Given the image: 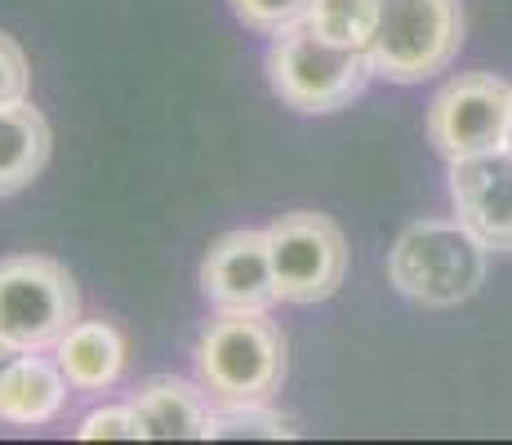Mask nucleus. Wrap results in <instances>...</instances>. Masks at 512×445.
<instances>
[{"mask_svg":"<svg viewBox=\"0 0 512 445\" xmlns=\"http://www.w3.org/2000/svg\"><path fill=\"white\" fill-rule=\"evenodd\" d=\"M374 76L379 72H374L370 49L330 41L308 18L290 23L268 45V85L294 112H308V116L339 112L352 98L366 94Z\"/></svg>","mask_w":512,"mask_h":445,"instance_id":"f257e3e1","label":"nucleus"},{"mask_svg":"<svg viewBox=\"0 0 512 445\" xmlns=\"http://www.w3.org/2000/svg\"><path fill=\"white\" fill-rule=\"evenodd\" d=\"M196 383L214 405L272 401L285 383V339L268 312H219L196 339Z\"/></svg>","mask_w":512,"mask_h":445,"instance_id":"f03ea898","label":"nucleus"},{"mask_svg":"<svg viewBox=\"0 0 512 445\" xmlns=\"http://www.w3.org/2000/svg\"><path fill=\"white\" fill-rule=\"evenodd\" d=\"M486 241L459 219H419L397 236L388 276L423 308H459L486 281Z\"/></svg>","mask_w":512,"mask_h":445,"instance_id":"7ed1b4c3","label":"nucleus"},{"mask_svg":"<svg viewBox=\"0 0 512 445\" xmlns=\"http://www.w3.org/2000/svg\"><path fill=\"white\" fill-rule=\"evenodd\" d=\"M81 321L76 276L49 254L0 259V339L14 352H54Z\"/></svg>","mask_w":512,"mask_h":445,"instance_id":"20e7f679","label":"nucleus"},{"mask_svg":"<svg viewBox=\"0 0 512 445\" xmlns=\"http://www.w3.org/2000/svg\"><path fill=\"white\" fill-rule=\"evenodd\" d=\"M464 49V5L459 0H379L370 58L374 72L397 85L441 76Z\"/></svg>","mask_w":512,"mask_h":445,"instance_id":"39448f33","label":"nucleus"},{"mask_svg":"<svg viewBox=\"0 0 512 445\" xmlns=\"http://www.w3.org/2000/svg\"><path fill=\"white\" fill-rule=\"evenodd\" d=\"M272 272L281 303H326L348 276V241L339 223L317 210H290L268 227Z\"/></svg>","mask_w":512,"mask_h":445,"instance_id":"423d86ee","label":"nucleus"},{"mask_svg":"<svg viewBox=\"0 0 512 445\" xmlns=\"http://www.w3.org/2000/svg\"><path fill=\"white\" fill-rule=\"evenodd\" d=\"M512 85L495 72L455 76L428 107V138L446 161H464L477 152H495L508 138Z\"/></svg>","mask_w":512,"mask_h":445,"instance_id":"0eeeda50","label":"nucleus"},{"mask_svg":"<svg viewBox=\"0 0 512 445\" xmlns=\"http://www.w3.org/2000/svg\"><path fill=\"white\" fill-rule=\"evenodd\" d=\"M201 294L214 312H272L281 303L277 272H272L268 227H236L210 245L201 263Z\"/></svg>","mask_w":512,"mask_h":445,"instance_id":"6e6552de","label":"nucleus"},{"mask_svg":"<svg viewBox=\"0 0 512 445\" xmlns=\"http://www.w3.org/2000/svg\"><path fill=\"white\" fill-rule=\"evenodd\" d=\"M455 219L486 241V250L512 254V147L450 161Z\"/></svg>","mask_w":512,"mask_h":445,"instance_id":"1a4fd4ad","label":"nucleus"},{"mask_svg":"<svg viewBox=\"0 0 512 445\" xmlns=\"http://www.w3.org/2000/svg\"><path fill=\"white\" fill-rule=\"evenodd\" d=\"M72 392L76 388L63 374L58 356L18 352L14 365L5 370V383H0V423H9V428H45L67 410Z\"/></svg>","mask_w":512,"mask_h":445,"instance_id":"9d476101","label":"nucleus"},{"mask_svg":"<svg viewBox=\"0 0 512 445\" xmlns=\"http://www.w3.org/2000/svg\"><path fill=\"white\" fill-rule=\"evenodd\" d=\"M134 410H139L143 437L147 441H210L214 401L205 397L201 383L174 379V374H156L134 392Z\"/></svg>","mask_w":512,"mask_h":445,"instance_id":"9b49d317","label":"nucleus"},{"mask_svg":"<svg viewBox=\"0 0 512 445\" xmlns=\"http://www.w3.org/2000/svg\"><path fill=\"white\" fill-rule=\"evenodd\" d=\"M54 356L76 392H107V388H116V379L125 374L130 348H125V334L116 330L112 321L98 316V321H76L72 330L54 343Z\"/></svg>","mask_w":512,"mask_h":445,"instance_id":"f8f14e48","label":"nucleus"},{"mask_svg":"<svg viewBox=\"0 0 512 445\" xmlns=\"http://www.w3.org/2000/svg\"><path fill=\"white\" fill-rule=\"evenodd\" d=\"M49 121L32 103L0 107V196L32 187L49 165Z\"/></svg>","mask_w":512,"mask_h":445,"instance_id":"ddd939ff","label":"nucleus"},{"mask_svg":"<svg viewBox=\"0 0 512 445\" xmlns=\"http://www.w3.org/2000/svg\"><path fill=\"white\" fill-rule=\"evenodd\" d=\"M308 23L339 45L370 49L374 27H379V0H312Z\"/></svg>","mask_w":512,"mask_h":445,"instance_id":"4468645a","label":"nucleus"},{"mask_svg":"<svg viewBox=\"0 0 512 445\" xmlns=\"http://www.w3.org/2000/svg\"><path fill=\"white\" fill-rule=\"evenodd\" d=\"M294 437V423L272 401H250V405H214L210 441H281Z\"/></svg>","mask_w":512,"mask_h":445,"instance_id":"2eb2a0df","label":"nucleus"},{"mask_svg":"<svg viewBox=\"0 0 512 445\" xmlns=\"http://www.w3.org/2000/svg\"><path fill=\"white\" fill-rule=\"evenodd\" d=\"M228 5L241 27H250V32H259V36H277L290 23L308 18L312 0H228Z\"/></svg>","mask_w":512,"mask_h":445,"instance_id":"dca6fc26","label":"nucleus"},{"mask_svg":"<svg viewBox=\"0 0 512 445\" xmlns=\"http://www.w3.org/2000/svg\"><path fill=\"white\" fill-rule=\"evenodd\" d=\"M76 437L81 441H147L134 405H98V410H90L81 419Z\"/></svg>","mask_w":512,"mask_h":445,"instance_id":"f3484780","label":"nucleus"},{"mask_svg":"<svg viewBox=\"0 0 512 445\" xmlns=\"http://www.w3.org/2000/svg\"><path fill=\"white\" fill-rule=\"evenodd\" d=\"M27 94H32V67H27V54L14 36L0 32V107L27 103Z\"/></svg>","mask_w":512,"mask_h":445,"instance_id":"a211bd4d","label":"nucleus"},{"mask_svg":"<svg viewBox=\"0 0 512 445\" xmlns=\"http://www.w3.org/2000/svg\"><path fill=\"white\" fill-rule=\"evenodd\" d=\"M14 356H18V352L9 348L5 339H0V383H5V370H9V365H14Z\"/></svg>","mask_w":512,"mask_h":445,"instance_id":"6ab92c4d","label":"nucleus"},{"mask_svg":"<svg viewBox=\"0 0 512 445\" xmlns=\"http://www.w3.org/2000/svg\"><path fill=\"white\" fill-rule=\"evenodd\" d=\"M504 147H512V116H508V138H504Z\"/></svg>","mask_w":512,"mask_h":445,"instance_id":"aec40b11","label":"nucleus"}]
</instances>
